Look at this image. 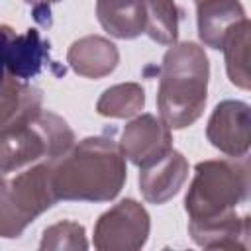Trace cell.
Returning <instances> with one entry per match:
<instances>
[{"instance_id": "cell-1", "label": "cell", "mask_w": 251, "mask_h": 251, "mask_svg": "<svg viewBox=\"0 0 251 251\" xmlns=\"http://www.w3.org/2000/svg\"><path fill=\"white\" fill-rule=\"evenodd\" d=\"M127 178L126 157L108 135L84 137L51 161V186L59 200L110 202Z\"/></svg>"}, {"instance_id": "cell-2", "label": "cell", "mask_w": 251, "mask_h": 251, "mask_svg": "<svg viewBox=\"0 0 251 251\" xmlns=\"http://www.w3.org/2000/svg\"><path fill=\"white\" fill-rule=\"evenodd\" d=\"M210 63L204 47L194 41L173 43L163 55L159 69L157 110L169 129L192 126L208 100Z\"/></svg>"}, {"instance_id": "cell-3", "label": "cell", "mask_w": 251, "mask_h": 251, "mask_svg": "<svg viewBox=\"0 0 251 251\" xmlns=\"http://www.w3.org/2000/svg\"><path fill=\"white\" fill-rule=\"evenodd\" d=\"M249 196L247 157L208 159L194 167V178L184 198L188 226L218 222L237 214Z\"/></svg>"}, {"instance_id": "cell-4", "label": "cell", "mask_w": 251, "mask_h": 251, "mask_svg": "<svg viewBox=\"0 0 251 251\" xmlns=\"http://www.w3.org/2000/svg\"><path fill=\"white\" fill-rule=\"evenodd\" d=\"M75 143L69 124L47 110L33 120L0 129V178L24 171L39 161H53Z\"/></svg>"}, {"instance_id": "cell-5", "label": "cell", "mask_w": 251, "mask_h": 251, "mask_svg": "<svg viewBox=\"0 0 251 251\" xmlns=\"http://www.w3.org/2000/svg\"><path fill=\"white\" fill-rule=\"evenodd\" d=\"M57 202L51 186V161H39L0 178V237L16 239Z\"/></svg>"}, {"instance_id": "cell-6", "label": "cell", "mask_w": 251, "mask_h": 251, "mask_svg": "<svg viewBox=\"0 0 251 251\" xmlns=\"http://www.w3.org/2000/svg\"><path fill=\"white\" fill-rule=\"evenodd\" d=\"M151 220L143 204L126 198L106 210L94 226V247L98 251H135L147 243Z\"/></svg>"}, {"instance_id": "cell-7", "label": "cell", "mask_w": 251, "mask_h": 251, "mask_svg": "<svg viewBox=\"0 0 251 251\" xmlns=\"http://www.w3.org/2000/svg\"><path fill=\"white\" fill-rule=\"evenodd\" d=\"M208 141L229 157H247L251 143L249 104L241 100L220 102L206 126Z\"/></svg>"}, {"instance_id": "cell-8", "label": "cell", "mask_w": 251, "mask_h": 251, "mask_svg": "<svg viewBox=\"0 0 251 251\" xmlns=\"http://www.w3.org/2000/svg\"><path fill=\"white\" fill-rule=\"evenodd\" d=\"M120 149L135 167H145L173 149V135L159 118L141 114L124 127Z\"/></svg>"}, {"instance_id": "cell-9", "label": "cell", "mask_w": 251, "mask_h": 251, "mask_svg": "<svg viewBox=\"0 0 251 251\" xmlns=\"http://www.w3.org/2000/svg\"><path fill=\"white\" fill-rule=\"evenodd\" d=\"M188 178V161L175 147L157 161L139 167V190L149 204H165Z\"/></svg>"}, {"instance_id": "cell-10", "label": "cell", "mask_w": 251, "mask_h": 251, "mask_svg": "<svg viewBox=\"0 0 251 251\" xmlns=\"http://www.w3.org/2000/svg\"><path fill=\"white\" fill-rule=\"evenodd\" d=\"M69 67L84 78H102L114 73L120 63L118 47L102 35H84L71 43L67 51Z\"/></svg>"}, {"instance_id": "cell-11", "label": "cell", "mask_w": 251, "mask_h": 251, "mask_svg": "<svg viewBox=\"0 0 251 251\" xmlns=\"http://www.w3.org/2000/svg\"><path fill=\"white\" fill-rule=\"evenodd\" d=\"M245 18L239 0H196L198 37L206 47L222 49L227 33Z\"/></svg>"}, {"instance_id": "cell-12", "label": "cell", "mask_w": 251, "mask_h": 251, "mask_svg": "<svg viewBox=\"0 0 251 251\" xmlns=\"http://www.w3.org/2000/svg\"><path fill=\"white\" fill-rule=\"evenodd\" d=\"M41 90L10 73L0 84V129L33 120L41 108Z\"/></svg>"}, {"instance_id": "cell-13", "label": "cell", "mask_w": 251, "mask_h": 251, "mask_svg": "<svg viewBox=\"0 0 251 251\" xmlns=\"http://www.w3.org/2000/svg\"><path fill=\"white\" fill-rule=\"evenodd\" d=\"M192 241L204 249H249L251 243V220L247 214H233L229 218L188 226Z\"/></svg>"}, {"instance_id": "cell-14", "label": "cell", "mask_w": 251, "mask_h": 251, "mask_svg": "<svg viewBox=\"0 0 251 251\" xmlns=\"http://www.w3.org/2000/svg\"><path fill=\"white\" fill-rule=\"evenodd\" d=\"M96 16L104 31L118 39H133L145 33V0H96Z\"/></svg>"}, {"instance_id": "cell-15", "label": "cell", "mask_w": 251, "mask_h": 251, "mask_svg": "<svg viewBox=\"0 0 251 251\" xmlns=\"http://www.w3.org/2000/svg\"><path fill=\"white\" fill-rule=\"evenodd\" d=\"M49 61V43L41 39L39 31L29 27L24 33H16L8 53V73L16 78L29 80Z\"/></svg>"}, {"instance_id": "cell-16", "label": "cell", "mask_w": 251, "mask_h": 251, "mask_svg": "<svg viewBox=\"0 0 251 251\" xmlns=\"http://www.w3.org/2000/svg\"><path fill=\"white\" fill-rule=\"evenodd\" d=\"M249 20H241L224 39L222 51L229 82L241 90H249Z\"/></svg>"}, {"instance_id": "cell-17", "label": "cell", "mask_w": 251, "mask_h": 251, "mask_svg": "<svg viewBox=\"0 0 251 251\" xmlns=\"http://www.w3.org/2000/svg\"><path fill=\"white\" fill-rule=\"evenodd\" d=\"M145 106V90L137 82H120L106 88L98 102L96 112L104 118H131L137 116Z\"/></svg>"}, {"instance_id": "cell-18", "label": "cell", "mask_w": 251, "mask_h": 251, "mask_svg": "<svg viewBox=\"0 0 251 251\" xmlns=\"http://www.w3.org/2000/svg\"><path fill=\"white\" fill-rule=\"evenodd\" d=\"M145 6H147L145 33L161 45L176 43L180 10L175 4V0H145Z\"/></svg>"}, {"instance_id": "cell-19", "label": "cell", "mask_w": 251, "mask_h": 251, "mask_svg": "<svg viewBox=\"0 0 251 251\" xmlns=\"http://www.w3.org/2000/svg\"><path fill=\"white\" fill-rule=\"evenodd\" d=\"M88 241L84 235V226L78 222H57L43 229L39 249H86Z\"/></svg>"}, {"instance_id": "cell-20", "label": "cell", "mask_w": 251, "mask_h": 251, "mask_svg": "<svg viewBox=\"0 0 251 251\" xmlns=\"http://www.w3.org/2000/svg\"><path fill=\"white\" fill-rule=\"evenodd\" d=\"M16 31L10 25L0 24V84L8 75V53H10V43Z\"/></svg>"}, {"instance_id": "cell-21", "label": "cell", "mask_w": 251, "mask_h": 251, "mask_svg": "<svg viewBox=\"0 0 251 251\" xmlns=\"http://www.w3.org/2000/svg\"><path fill=\"white\" fill-rule=\"evenodd\" d=\"M24 2H27V4H31L35 8H49V4L59 2V0H24Z\"/></svg>"}, {"instance_id": "cell-22", "label": "cell", "mask_w": 251, "mask_h": 251, "mask_svg": "<svg viewBox=\"0 0 251 251\" xmlns=\"http://www.w3.org/2000/svg\"><path fill=\"white\" fill-rule=\"evenodd\" d=\"M194 2H196V0H194Z\"/></svg>"}]
</instances>
